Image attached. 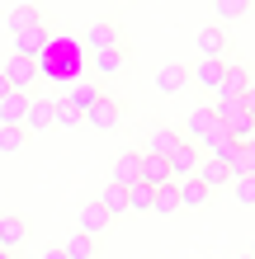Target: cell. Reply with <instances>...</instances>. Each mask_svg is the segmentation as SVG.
Segmentation results:
<instances>
[{"label":"cell","mask_w":255,"mask_h":259,"mask_svg":"<svg viewBox=\"0 0 255 259\" xmlns=\"http://www.w3.org/2000/svg\"><path fill=\"white\" fill-rule=\"evenodd\" d=\"M33 66H38V75H48V80H76V71H81V42L66 38V33L48 38V48L38 52Z\"/></svg>","instance_id":"1"},{"label":"cell","mask_w":255,"mask_h":259,"mask_svg":"<svg viewBox=\"0 0 255 259\" xmlns=\"http://www.w3.org/2000/svg\"><path fill=\"white\" fill-rule=\"evenodd\" d=\"M85 123L95 127V132H114L118 123H123V104H118L114 95H99V99L85 109Z\"/></svg>","instance_id":"2"},{"label":"cell","mask_w":255,"mask_h":259,"mask_svg":"<svg viewBox=\"0 0 255 259\" xmlns=\"http://www.w3.org/2000/svg\"><path fill=\"white\" fill-rule=\"evenodd\" d=\"M0 80L10 85V95H28V85L38 80V66L28 62V57H10L5 71H0Z\"/></svg>","instance_id":"3"},{"label":"cell","mask_w":255,"mask_h":259,"mask_svg":"<svg viewBox=\"0 0 255 259\" xmlns=\"http://www.w3.org/2000/svg\"><path fill=\"white\" fill-rule=\"evenodd\" d=\"M179 142H185L179 127H170V123H147V151H142V156H161V160H166Z\"/></svg>","instance_id":"4"},{"label":"cell","mask_w":255,"mask_h":259,"mask_svg":"<svg viewBox=\"0 0 255 259\" xmlns=\"http://www.w3.org/2000/svg\"><path fill=\"white\" fill-rule=\"evenodd\" d=\"M199 160H203V151L194 146V142H179L170 156H166V165H170V179H194V170H199Z\"/></svg>","instance_id":"5"},{"label":"cell","mask_w":255,"mask_h":259,"mask_svg":"<svg viewBox=\"0 0 255 259\" xmlns=\"http://www.w3.org/2000/svg\"><path fill=\"white\" fill-rule=\"evenodd\" d=\"M213 132H217V118H213V109H208V104H203V109H194L189 123L179 127V137H185V142H194V146H203Z\"/></svg>","instance_id":"6"},{"label":"cell","mask_w":255,"mask_h":259,"mask_svg":"<svg viewBox=\"0 0 255 259\" xmlns=\"http://www.w3.org/2000/svg\"><path fill=\"white\" fill-rule=\"evenodd\" d=\"M118 42H123V28H118L114 19H99V24H90V28H85V48H90V52L118 48Z\"/></svg>","instance_id":"7"},{"label":"cell","mask_w":255,"mask_h":259,"mask_svg":"<svg viewBox=\"0 0 255 259\" xmlns=\"http://www.w3.org/2000/svg\"><path fill=\"white\" fill-rule=\"evenodd\" d=\"M137 184H142V189H166V184H175V179H170V165L161 160V156H142Z\"/></svg>","instance_id":"8"},{"label":"cell","mask_w":255,"mask_h":259,"mask_svg":"<svg viewBox=\"0 0 255 259\" xmlns=\"http://www.w3.org/2000/svg\"><path fill=\"white\" fill-rule=\"evenodd\" d=\"M57 118V99H28V113H24V132H48Z\"/></svg>","instance_id":"9"},{"label":"cell","mask_w":255,"mask_h":259,"mask_svg":"<svg viewBox=\"0 0 255 259\" xmlns=\"http://www.w3.org/2000/svg\"><path fill=\"white\" fill-rule=\"evenodd\" d=\"M24 236H28V222L19 217V212L0 217V254H10L14 245H24Z\"/></svg>","instance_id":"10"},{"label":"cell","mask_w":255,"mask_h":259,"mask_svg":"<svg viewBox=\"0 0 255 259\" xmlns=\"http://www.w3.org/2000/svg\"><path fill=\"white\" fill-rule=\"evenodd\" d=\"M48 48V28H28V33H14V57H28V62H38V52Z\"/></svg>","instance_id":"11"},{"label":"cell","mask_w":255,"mask_h":259,"mask_svg":"<svg viewBox=\"0 0 255 259\" xmlns=\"http://www.w3.org/2000/svg\"><path fill=\"white\" fill-rule=\"evenodd\" d=\"M222 66L227 62H199L189 71V85H199L203 95H217V80H222Z\"/></svg>","instance_id":"12"},{"label":"cell","mask_w":255,"mask_h":259,"mask_svg":"<svg viewBox=\"0 0 255 259\" xmlns=\"http://www.w3.org/2000/svg\"><path fill=\"white\" fill-rule=\"evenodd\" d=\"M185 85H189V66L170 62V66H161V71H156V90H161V95H179Z\"/></svg>","instance_id":"13"},{"label":"cell","mask_w":255,"mask_h":259,"mask_svg":"<svg viewBox=\"0 0 255 259\" xmlns=\"http://www.w3.org/2000/svg\"><path fill=\"white\" fill-rule=\"evenodd\" d=\"M62 250V259H99V240H90V236H81V231H71L66 236V245H57Z\"/></svg>","instance_id":"14"},{"label":"cell","mask_w":255,"mask_h":259,"mask_svg":"<svg viewBox=\"0 0 255 259\" xmlns=\"http://www.w3.org/2000/svg\"><path fill=\"white\" fill-rule=\"evenodd\" d=\"M194 179H199V184L213 193L217 184H227V165H222L217 156H203V160H199V170H194Z\"/></svg>","instance_id":"15"},{"label":"cell","mask_w":255,"mask_h":259,"mask_svg":"<svg viewBox=\"0 0 255 259\" xmlns=\"http://www.w3.org/2000/svg\"><path fill=\"white\" fill-rule=\"evenodd\" d=\"M28 113V95H5L0 99V127H24Z\"/></svg>","instance_id":"16"},{"label":"cell","mask_w":255,"mask_h":259,"mask_svg":"<svg viewBox=\"0 0 255 259\" xmlns=\"http://www.w3.org/2000/svg\"><path fill=\"white\" fill-rule=\"evenodd\" d=\"M104 231H109V217H104V207H99V203H85V207H81V236L99 240Z\"/></svg>","instance_id":"17"},{"label":"cell","mask_w":255,"mask_h":259,"mask_svg":"<svg viewBox=\"0 0 255 259\" xmlns=\"http://www.w3.org/2000/svg\"><path fill=\"white\" fill-rule=\"evenodd\" d=\"M222 165H227V179H255V151H227Z\"/></svg>","instance_id":"18"},{"label":"cell","mask_w":255,"mask_h":259,"mask_svg":"<svg viewBox=\"0 0 255 259\" xmlns=\"http://www.w3.org/2000/svg\"><path fill=\"white\" fill-rule=\"evenodd\" d=\"M199 52H203V62H222L227 33H222V28H199Z\"/></svg>","instance_id":"19"},{"label":"cell","mask_w":255,"mask_h":259,"mask_svg":"<svg viewBox=\"0 0 255 259\" xmlns=\"http://www.w3.org/2000/svg\"><path fill=\"white\" fill-rule=\"evenodd\" d=\"M137 170H142V156L123 151V156L114 160V184H118V189H132V184H137Z\"/></svg>","instance_id":"20"},{"label":"cell","mask_w":255,"mask_h":259,"mask_svg":"<svg viewBox=\"0 0 255 259\" xmlns=\"http://www.w3.org/2000/svg\"><path fill=\"white\" fill-rule=\"evenodd\" d=\"M175 198H179V207H203L213 193H208L199 179H175Z\"/></svg>","instance_id":"21"},{"label":"cell","mask_w":255,"mask_h":259,"mask_svg":"<svg viewBox=\"0 0 255 259\" xmlns=\"http://www.w3.org/2000/svg\"><path fill=\"white\" fill-rule=\"evenodd\" d=\"M123 66H128V42L95 52V71H99V75H114V71H123Z\"/></svg>","instance_id":"22"},{"label":"cell","mask_w":255,"mask_h":259,"mask_svg":"<svg viewBox=\"0 0 255 259\" xmlns=\"http://www.w3.org/2000/svg\"><path fill=\"white\" fill-rule=\"evenodd\" d=\"M95 203L104 207V217L114 222V217H123V212H128V189H118V184H109V189H104V193L95 198Z\"/></svg>","instance_id":"23"},{"label":"cell","mask_w":255,"mask_h":259,"mask_svg":"<svg viewBox=\"0 0 255 259\" xmlns=\"http://www.w3.org/2000/svg\"><path fill=\"white\" fill-rule=\"evenodd\" d=\"M38 24H43L38 5H14L10 10V33H28V28H38Z\"/></svg>","instance_id":"24"},{"label":"cell","mask_w":255,"mask_h":259,"mask_svg":"<svg viewBox=\"0 0 255 259\" xmlns=\"http://www.w3.org/2000/svg\"><path fill=\"white\" fill-rule=\"evenodd\" d=\"M99 95H104V90H99V80H81L76 90H71V99H66V104H71L76 113H85V109H90V104H95Z\"/></svg>","instance_id":"25"},{"label":"cell","mask_w":255,"mask_h":259,"mask_svg":"<svg viewBox=\"0 0 255 259\" xmlns=\"http://www.w3.org/2000/svg\"><path fill=\"white\" fill-rule=\"evenodd\" d=\"M152 212H161V217H170V212H179L175 184H166V189H152Z\"/></svg>","instance_id":"26"},{"label":"cell","mask_w":255,"mask_h":259,"mask_svg":"<svg viewBox=\"0 0 255 259\" xmlns=\"http://www.w3.org/2000/svg\"><path fill=\"white\" fill-rule=\"evenodd\" d=\"M85 123V113H76L66 99H57V118H52V127H81Z\"/></svg>","instance_id":"27"},{"label":"cell","mask_w":255,"mask_h":259,"mask_svg":"<svg viewBox=\"0 0 255 259\" xmlns=\"http://www.w3.org/2000/svg\"><path fill=\"white\" fill-rule=\"evenodd\" d=\"M24 146V127H0V156H14Z\"/></svg>","instance_id":"28"},{"label":"cell","mask_w":255,"mask_h":259,"mask_svg":"<svg viewBox=\"0 0 255 259\" xmlns=\"http://www.w3.org/2000/svg\"><path fill=\"white\" fill-rule=\"evenodd\" d=\"M128 212H152V189L132 184V189H128Z\"/></svg>","instance_id":"29"},{"label":"cell","mask_w":255,"mask_h":259,"mask_svg":"<svg viewBox=\"0 0 255 259\" xmlns=\"http://www.w3.org/2000/svg\"><path fill=\"white\" fill-rule=\"evenodd\" d=\"M232 193H236V203H241L246 212L255 207V179H236V189H232Z\"/></svg>","instance_id":"30"},{"label":"cell","mask_w":255,"mask_h":259,"mask_svg":"<svg viewBox=\"0 0 255 259\" xmlns=\"http://www.w3.org/2000/svg\"><path fill=\"white\" fill-rule=\"evenodd\" d=\"M246 14V0H217V19L227 24V19H241Z\"/></svg>","instance_id":"31"},{"label":"cell","mask_w":255,"mask_h":259,"mask_svg":"<svg viewBox=\"0 0 255 259\" xmlns=\"http://www.w3.org/2000/svg\"><path fill=\"white\" fill-rule=\"evenodd\" d=\"M38 259H62V250H57V245H43V250H38Z\"/></svg>","instance_id":"32"},{"label":"cell","mask_w":255,"mask_h":259,"mask_svg":"<svg viewBox=\"0 0 255 259\" xmlns=\"http://www.w3.org/2000/svg\"><path fill=\"white\" fill-rule=\"evenodd\" d=\"M5 95H10V85H5V80H0V99H5Z\"/></svg>","instance_id":"33"},{"label":"cell","mask_w":255,"mask_h":259,"mask_svg":"<svg viewBox=\"0 0 255 259\" xmlns=\"http://www.w3.org/2000/svg\"><path fill=\"white\" fill-rule=\"evenodd\" d=\"M0 259H10V254H0Z\"/></svg>","instance_id":"34"},{"label":"cell","mask_w":255,"mask_h":259,"mask_svg":"<svg viewBox=\"0 0 255 259\" xmlns=\"http://www.w3.org/2000/svg\"><path fill=\"white\" fill-rule=\"evenodd\" d=\"M241 259H250V254H241Z\"/></svg>","instance_id":"35"}]
</instances>
